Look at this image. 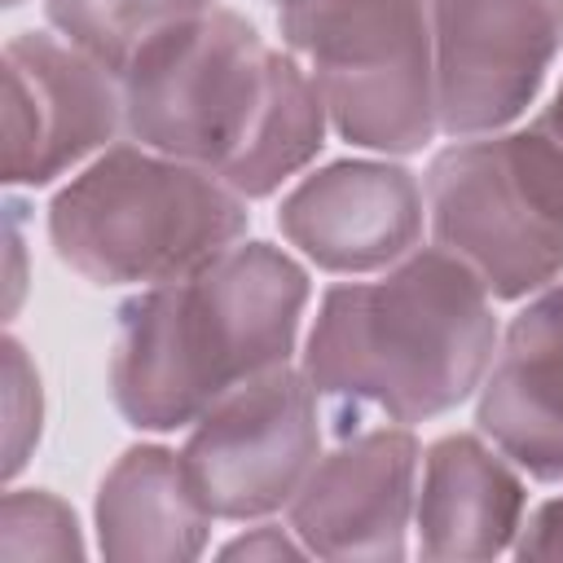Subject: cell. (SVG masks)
Returning <instances> with one entry per match:
<instances>
[{
	"mask_svg": "<svg viewBox=\"0 0 563 563\" xmlns=\"http://www.w3.org/2000/svg\"><path fill=\"white\" fill-rule=\"evenodd\" d=\"M493 303L484 282L435 242L374 277L334 282L299 352L325 431L352 422L418 427L466 405L501 339Z\"/></svg>",
	"mask_w": 563,
	"mask_h": 563,
	"instance_id": "1",
	"label": "cell"
},
{
	"mask_svg": "<svg viewBox=\"0 0 563 563\" xmlns=\"http://www.w3.org/2000/svg\"><path fill=\"white\" fill-rule=\"evenodd\" d=\"M325 449V413L303 365H277L224 391L185 435V466L216 519L286 515Z\"/></svg>",
	"mask_w": 563,
	"mask_h": 563,
	"instance_id": "7",
	"label": "cell"
},
{
	"mask_svg": "<svg viewBox=\"0 0 563 563\" xmlns=\"http://www.w3.org/2000/svg\"><path fill=\"white\" fill-rule=\"evenodd\" d=\"M312 299L308 268L260 238L119 303L106 387L136 431L194 427L224 391L290 365Z\"/></svg>",
	"mask_w": 563,
	"mask_h": 563,
	"instance_id": "3",
	"label": "cell"
},
{
	"mask_svg": "<svg viewBox=\"0 0 563 563\" xmlns=\"http://www.w3.org/2000/svg\"><path fill=\"white\" fill-rule=\"evenodd\" d=\"M528 515V475L484 435L449 431L422 449L413 550L422 559L510 554Z\"/></svg>",
	"mask_w": 563,
	"mask_h": 563,
	"instance_id": "13",
	"label": "cell"
},
{
	"mask_svg": "<svg viewBox=\"0 0 563 563\" xmlns=\"http://www.w3.org/2000/svg\"><path fill=\"white\" fill-rule=\"evenodd\" d=\"M123 132V88L57 31L4 44V185L44 189L75 176Z\"/></svg>",
	"mask_w": 563,
	"mask_h": 563,
	"instance_id": "10",
	"label": "cell"
},
{
	"mask_svg": "<svg viewBox=\"0 0 563 563\" xmlns=\"http://www.w3.org/2000/svg\"><path fill=\"white\" fill-rule=\"evenodd\" d=\"M427 233L497 303L563 277V150L532 123L457 136L422 172Z\"/></svg>",
	"mask_w": 563,
	"mask_h": 563,
	"instance_id": "5",
	"label": "cell"
},
{
	"mask_svg": "<svg viewBox=\"0 0 563 563\" xmlns=\"http://www.w3.org/2000/svg\"><path fill=\"white\" fill-rule=\"evenodd\" d=\"M246 207L216 172L114 141L53 194L48 242L84 282L141 290L238 246L251 229Z\"/></svg>",
	"mask_w": 563,
	"mask_h": 563,
	"instance_id": "4",
	"label": "cell"
},
{
	"mask_svg": "<svg viewBox=\"0 0 563 563\" xmlns=\"http://www.w3.org/2000/svg\"><path fill=\"white\" fill-rule=\"evenodd\" d=\"M273 9H295V4H308V0H268Z\"/></svg>",
	"mask_w": 563,
	"mask_h": 563,
	"instance_id": "21",
	"label": "cell"
},
{
	"mask_svg": "<svg viewBox=\"0 0 563 563\" xmlns=\"http://www.w3.org/2000/svg\"><path fill=\"white\" fill-rule=\"evenodd\" d=\"M211 506L202 501L185 453L167 444H132L97 484L92 528L97 554L123 563H185L211 541Z\"/></svg>",
	"mask_w": 563,
	"mask_h": 563,
	"instance_id": "14",
	"label": "cell"
},
{
	"mask_svg": "<svg viewBox=\"0 0 563 563\" xmlns=\"http://www.w3.org/2000/svg\"><path fill=\"white\" fill-rule=\"evenodd\" d=\"M0 356H4V479H13L31 449L40 444L44 431V391H40V369L26 356L18 334L0 339Z\"/></svg>",
	"mask_w": 563,
	"mask_h": 563,
	"instance_id": "17",
	"label": "cell"
},
{
	"mask_svg": "<svg viewBox=\"0 0 563 563\" xmlns=\"http://www.w3.org/2000/svg\"><path fill=\"white\" fill-rule=\"evenodd\" d=\"M0 554L4 559H79L88 554L75 510L48 488H4L0 506Z\"/></svg>",
	"mask_w": 563,
	"mask_h": 563,
	"instance_id": "16",
	"label": "cell"
},
{
	"mask_svg": "<svg viewBox=\"0 0 563 563\" xmlns=\"http://www.w3.org/2000/svg\"><path fill=\"white\" fill-rule=\"evenodd\" d=\"M119 88L128 141L216 172L246 202L303 176L330 132L303 62L224 4L145 48Z\"/></svg>",
	"mask_w": 563,
	"mask_h": 563,
	"instance_id": "2",
	"label": "cell"
},
{
	"mask_svg": "<svg viewBox=\"0 0 563 563\" xmlns=\"http://www.w3.org/2000/svg\"><path fill=\"white\" fill-rule=\"evenodd\" d=\"M440 136L515 128L563 57V0H431Z\"/></svg>",
	"mask_w": 563,
	"mask_h": 563,
	"instance_id": "8",
	"label": "cell"
},
{
	"mask_svg": "<svg viewBox=\"0 0 563 563\" xmlns=\"http://www.w3.org/2000/svg\"><path fill=\"white\" fill-rule=\"evenodd\" d=\"M277 35L312 75L339 141L405 158L440 136L431 0H308L277 9Z\"/></svg>",
	"mask_w": 563,
	"mask_h": 563,
	"instance_id": "6",
	"label": "cell"
},
{
	"mask_svg": "<svg viewBox=\"0 0 563 563\" xmlns=\"http://www.w3.org/2000/svg\"><path fill=\"white\" fill-rule=\"evenodd\" d=\"M277 229L321 273L374 277L422 246V180L387 154L334 158L282 194Z\"/></svg>",
	"mask_w": 563,
	"mask_h": 563,
	"instance_id": "11",
	"label": "cell"
},
{
	"mask_svg": "<svg viewBox=\"0 0 563 563\" xmlns=\"http://www.w3.org/2000/svg\"><path fill=\"white\" fill-rule=\"evenodd\" d=\"M475 431L528 479L563 484V277L528 295L501 325L475 391Z\"/></svg>",
	"mask_w": 563,
	"mask_h": 563,
	"instance_id": "12",
	"label": "cell"
},
{
	"mask_svg": "<svg viewBox=\"0 0 563 563\" xmlns=\"http://www.w3.org/2000/svg\"><path fill=\"white\" fill-rule=\"evenodd\" d=\"M220 559H246V563H277V559H312L308 545L295 537L290 523H277L273 515L268 519H251L246 532H238L233 541H224L216 550Z\"/></svg>",
	"mask_w": 563,
	"mask_h": 563,
	"instance_id": "18",
	"label": "cell"
},
{
	"mask_svg": "<svg viewBox=\"0 0 563 563\" xmlns=\"http://www.w3.org/2000/svg\"><path fill=\"white\" fill-rule=\"evenodd\" d=\"M211 9L216 0H44V22L123 79L145 48Z\"/></svg>",
	"mask_w": 563,
	"mask_h": 563,
	"instance_id": "15",
	"label": "cell"
},
{
	"mask_svg": "<svg viewBox=\"0 0 563 563\" xmlns=\"http://www.w3.org/2000/svg\"><path fill=\"white\" fill-rule=\"evenodd\" d=\"M422 444L400 422L330 427L286 523L312 559H405L413 532Z\"/></svg>",
	"mask_w": 563,
	"mask_h": 563,
	"instance_id": "9",
	"label": "cell"
},
{
	"mask_svg": "<svg viewBox=\"0 0 563 563\" xmlns=\"http://www.w3.org/2000/svg\"><path fill=\"white\" fill-rule=\"evenodd\" d=\"M4 4H9V9H18V4H22V0H4Z\"/></svg>",
	"mask_w": 563,
	"mask_h": 563,
	"instance_id": "22",
	"label": "cell"
},
{
	"mask_svg": "<svg viewBox=\"0 0 563 563\" xmlns=\"http://www.w3.org/2000/svg\"><path fill=\"white\" fill-rule=\"evenodd\" d=\"M510 554L515 559H563V493L528 506Z\"/></svg>",
	"mask_w": 563,
	"mask_h": 563,
	"instance_id": "19",
	"label": "cell"
},
{
	"mask_svg": "<svg viewBox=\"0 0 563 563\" xmlns=\"http://www.w3.org/2000/svg\"><path fill=\"white\" fill-rule=\"evenodd\" d=\"M532 128H541L559 150H563V75H559V84H554V92H550V101L532 114Z\"/></svg>",
	"mask_w": 563,
	"mask_h": 563,
	"instance_id": "20",
	"label": "cell"
}]
</instances>
